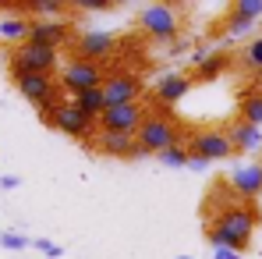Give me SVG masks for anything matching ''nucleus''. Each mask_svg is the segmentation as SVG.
I'll list each match as a JSON object with an SVG mask.
<instances>
[{"label": "nucleus", "mask_w": 262, "mask_h": 259, "mask_svg": "<svg viewBox=\"0 0 262 259\" xmlns=\"http://www.w3.org/2000/svg\"><path fill=\"white\" fill-rule=\"evenodd\" d=\"M255 220H259V213H255V206L252 203H234L230 210H223V213H216L209 224H220L223 231H230L237 242H245V245H252V231H255Z\"/></svg>", "instance_id": "nucleus-9"}, {"label": "nucleus", "mask_w": 262, "mask_h": 259, "mask_svg": "<svg viewBox=\"0 0 262 259\" xmlns=\"http://www.w3.org/2000/svg\"><path fill=\"white\" fill-rule=\"evenodd\" d=\"M32 245V238H25V234H18V231H4L0 234V249H7V252H21V249H29Z\"/></svg>", "instance_id": "nucleus-27"}, {"label": "nucleus", "mask_w": 262, "mask_h": 259, "mask_svg": "<svg viewBox=\"0 0 262 259\" xmlns=\"http://www.w3.org/2000/svg\"><path fill=\"white\" fill-rule=\"evenodd\" d=\"M230 11L241 14V18H248V22H259L262 18V0H234Z\"/></svg>", "instance_id": "nucleus-26"}, {"label": "nucleus", "mask_w": 262, "mask_h": 259, "mask_svg": "<svg viewBox=\"0 0 262 259\" xmlns=\"http://www.w3.org/2000/svg\"><path fill=\"white\" fill-rule=\"evenodd\" d=\"M114 32H82V36H75V57H82V61H103L110 50H114Z\"/></svg>", "instance_id": "nucleus-15"}, {"label": "nucleus", "mask_w": 262, "mask_h": 259, "mask_svg": "<svg viewBox=\"0 0 262 259\" xmlns=\"http://www.w3.org/2000/svg\"><path fill=\"white\" fill-rule=\"evenodd\" d=\"M103 96H106V110L110 107H128L142 99V78L131 75V71H114L106 82H103Z\"/></svg>", "instance_id": "nucleus-11"}, {"label": "nucleus", "mask_w": 262, "mask_h": 259, "mask_svg": "<svg viewBox=\"0 0 262 259\" xmlns=\"http://www.w3.org/2000/svg\"><path fill=\"white\" fill-rule=\"evenodd\" d=\"M71 22L68 18H43L36 22L32 18V32H29V43H39V46H50V50H60V46L71 39Z\"/></svg>", "instance_id": "nucleus-13"}, {"label": "nucleus", "mask_w": 262, "mask_h": 259, "mask_svg": "<svg viewBox=\"0 0 262 259\" xmlns=\"http://www.w3.org/2000/svg\"><path fill=\"white\" fill-rule=\"evenodd\" d=\"M71 103L78 107V110H85L89 117H103L106 114V96H103V89H89V92H78V96H71Z\"/></svg>", "instance_id": "nucleus-19"}, {"label": "nucleus", "mask_w": 262, "mask_h": 259, "mask_svg": "<svg viewBox=\"0 0 262 259\" xmlns=\"http://www.w3.org/2000/svg\"><path fill=\"white\" fill-rule=\"evenodd\" d=\"M206 238H209L213 249H234V252H245V249H248L245 242H237V238H234L230 231H223L220 224H209V227H206Z\"/></svg>", "instance_id": "nucleus-23"}, {"label": "nucleus", "mask_w": 262, "mask_h": 259, "mask_svg": "<svg viewBox=\"0 0 262 259\" xmlns=\"http://www.w3.org/2000/svg\"><path fill=\"white\" fill-rule=\"evenodd\" d=\"M163 167H188V160H191V153H188V146H174V149H167V153H160L156 156Z\"/></svg>", "instance_id": "nucleus-25"}, {"label": "nucleus", "mask_w": 262, "mask_h": 259, "mask_svg": "<svg viewBox=\"0 0 262 259\" xmlns=\"http://www.w3.org/2000/svg\"><path fill=\"white\" fill-rule=\"evenodd\" d=\"M71 7H78V11H110L114 0H75Z\"/></svg>", "instance_id": "nucleus-29"}, {"label": "nucleus", "mask_w": 262, "mask_h": 259, "mask_svg": "<svg viewBox=\"0 0 262 259\" xmlns=\"http://www.w3.org/2000/svg\"><path fill=\"white\" fill-rule=\"evenodd\" d=\"M7 64H11V78H18V75H57V68H64L60 50H50L39 43H21L18 50H11Z\"/></svg>", "instance_id": "nucleus-1"}, {"label": "nucleus", "mask_w": 262, "mask_h": 259, "mask_svg": "<svg viewBox=\"0 0 262 259\" xmlns=\"http://www.w3.org/2000/svg\"><path fill=\"white\" fill-rule=\"evenodd\" d=\"M64 0H29L25 4V11H29V18H36V22H43V18H64Z\"/></svg>", "instance_id": "nucleus-21"}, {"label": "nucleus", "mask_w": 262, "mask_h": 259, "mask_svg": "<svg viewBox=\"0 0 262 259\" xmlns=\"http://www.w3.org/2000/svg\"><path fill=\"white\" fill-rule=\"evenodd\" d=\"M46 125H50V128H57L60 135L82 138V142H92V138L99 135V121H96V117H89L85 110H78L71 99H68V103H60V107L46 117Z\"/></svg>", "instance_id": "nucleus-6"}, {"label": "nucleus", "mask_w": 262, "mask_h": 259, "mask_svg": "<svg viewBox=\"0 0 262 259\" xmlns=\"http://www.w3.org/2000/svg\"><path fill=\"white\" fill-rule=\"evenodd\" d=\"M177 259H195V256H177Z\"/></svg>", "instance_id": "nucleus-35"}, {"label": "nucleus", "mask_w": 262, "mask_h": 259, "mask_svg": "<svg viewBox=\"0 0 262 259\" xmlns=\"http://www.w3.org/2000/svg\"><path fill=\"white\" fill-rule=\"evenodd\" d=\"M255 25H259V22H248V18L234 14V11H227V18H223V32H227V39H245V36L255 32Z\"/></svg>", "instance_id": "nucleus-22"}, {"label": "nucleus", "mask_w": 262, "mask_h": 259, "mask_svg": "<svg viewBox=\"0 0 262 259\" xmlns=\"http://www.w3.org/2000/svg\"><path fill=\"white\" fill-rule=\"evenodd\" d=\"M14 89H18L29 103L39 107L43 121L64 103V99H60V82H57V75H18V78H14Z\"/></svg>", "instance_id": "nucleus-3"}, {"label": "nucleus", "mask_w": 262, "mask_h": 259, "mask_svg": "<svg viewBox=\"0 0 262 259\" xmlns=\"http://www.w3.org/2000/svg\"><path fill=\"white\" fill-rule=\"evenodd\" d=\"M241 64H245L248 71H255V75L262 71V32L245 43V50H241Z\"/></svg>", "instance_id": "nucleus-24"}, {"label": "nucleus", "mask_w": 262, "mask_h": 259, "mask_svg": "<svg viewBox=\"0 0 262 259\" xmlns=\"http://www.w3.org/2000/svg\"><path fill=\"white\" fill-rule=\"evenodd\" d=\"M188 50H191V39H188V36H181V39H174V43L167 46V53H170V57H184Z\"/></svg>", "instance_id": "nucleus-30"}, {"label": "nucleus", "mask_w": 262, "mask_h": 259, "mask_svg": "<svg viewBox=\"0 0 262 259\" xmlns=\"http://www.w3.org/2000/svg\"><path fill=\"white\" fill-rule=\"evenodd\" d=\"M135 138H138V146H142V156H149V153L160 156V153H167V149L177 146L181 131H177L174 117H167V114H149Z\"/></svg>", "instance_id": "nucleus-5"}, {"label": "nucleus", "mask_w": 262, "mask_h": 259, "mask_svg": "<svg viewBox=\"0 0 262 259\" xmlns=\"http://www.w3.org/2000/svg\"><path fill=\"white\" fill-rule=\"evenodd\" d=\"M213 259H241V252H234V249H213Z\"/></svg>", "instance_id": "nucleus-33"}, {"label": "nucleus", "mask_w": 262, "mask_h": 259, "mask_svg": "<svg viewBox=\"0 0 262 259\" xmlns=\"http://www.w3.org/2000/svg\"><path fill=\"white\" fill-rule=\"evenodd\" d=\"M110 75L103 71V64L99 61H82V57H71L64 68H60V75H57V82L64 92H71V96H78V92H89V89H103Z\"/></svg>", "instance_id": "nucleus-4"}, {"label": "nucleus", "mask_w": 262, "mask_h": 259, "mask_svg": "<svg viewBox=\"0 0 262 259\" xmlns=\"http://www.w3.org/2000/svg\"><path fill=\"white\" fill-rule=\"evenodd\" d=\"M188 153H191V156H206V160L213 164V160H227V156L234 153V142H230L227 128H202V131L191 135Z\"/></svg>", "instance_id": "nucleus-10"}, {"label": "nucleus", "mask_w": 262, "mask_h": 259, "mask_svg": "<svg viewBox=\"0 0 262 259\" xmlns=\"http://www.w3.org/2000/svg\"><path fill=\"white\" fill-rule=\"evenodd\" d=\"M227 135H230V142H234V153H245V156H252V153H259L262 149V128H255V125H245L241 117L227 128Z\"/></svg>", "instance_id": "nucleus-17"}, {"label": "nucleus", "mask_w": 262, "mask_h": 259, "mask_svg": "<svg viewBox=\"0 0 262 259\" xmlns=\"http://www.w3.org/2000/svg\"><path fill=\"white\" fill-rule=\"evenodd\" d=\"M227 188H230L241 203H255L262 195V160L241 164L234 174H227Z\"/></svg>", "instance_id": "nucleus-12"}, {"label": "nucleus", "mask_w": 262, "mask_h": 259, "mask_svg": "<svg viewBox=\"0 0 262 259\" xmlns=\"http://www.w3.org/2000/svg\"><path fill=\"white\" fill-rule=\"evenodd\" d=\"M227 68H230V57H227V53H209V57L195 68L191 78H195V82H213V78H220Z\"/></svg>", "instance_id": "nucleus-20"}, {"label": "nucleus", "mask_w": 262, "mask_h": 259, "mask_svg": "<svg viewBox=\"0 0 262 259\" xmlns=\"http://www.w3.org/2000/svg\"><path fill=\"white\" fill-rule=\"evenodd\" d=\"M18 185H21V177H14V174H4V177H0V188H4V192H11V188H18Z\"/></svg>", "instance_id": "nucleus-31"}, {"label": "nucleus", "mask_w": 262, "mask_h": 259, "mask_svg": "<svg viewBox=\"0 0 262 259\" xmlns=\"http://www.w3.org/2000/svg\"><path fill=\"white\" fill-rule=\"evenodd\" d=\"M237 114H241V121H245V125L262 128V92H259V89H245V92H241Z\"/></svg>", "instance_id": "nucleus-18"}, {"label": "nucleus", "mask_w": 262, "mask_h": 259, "mask_svg": "<svg viewBox=\"0 0 262 259\" xmlns=\"http://www.w3.org/2000/svg\"><path fill=\"white\" fill-rule=\"evenodd\" d=\"M32 245H36V249H39L43 256H50V259H60V256H64V249H60V245H53L50 238H36Z\"/></svg>", "instance_id": "nucleus-28"}, {"label": "nucleus", "mask_w": 262, "mask_h": 259, "mask_svg": "<svg viewBox=\"0 0 262 259\" xmlns=\"http://www.w3.org/2000/svg\"><path fill=\"white\" fill-rule=\"evenodd\" d=\"M149 110L145 103H128V107H110L103 117H99V131H114V135H138V128L145 125Z\"/></svg>", "instance_id": "nucleus-8"}, {"label": "nucleus", "mask_w": 262, "mask_h": 259, "mask_svg": "<svg viewBox=\"0 0 262 259\" xmlns=\"http://www.w3.org/2000/svg\"><path fill=\"white\" fill-rule=\"evenodd\" d=\"M255 89H262V71H259V75H255Z\"/></svg>", "instance_id": "nucleus-34"}, {"label": "nucleus", "mask_w": 262, "mask_h": 259, "mask_svg": "<svg viewBox=\"0 0 262 259\" xmlns=\"http://www.w3.org/2000/svg\"><path fill=\"white\" fill-rule=\"evenodd\" d=\"M29 32H32V18L25 4H0V46L18 50L21 43H29Z\"/></svg>", "instance_id": "nucleus-7"}, {"label": "nucleus", "mask_w": 262, "mask_h": 259, "mask_svg": "<svg viewBox=\"0 0 262 259\" xmlns=\"http://www.w3.org/2000/svg\"><path fill=\"white\" fill-rule=\"evenodd\" d=\"M138 29L149 39L170 46L174 36L181 39V14H177V7H170V4H149V7L138 11Z\"/></svg>", "instance_id": "nucleus-2"}, {"label": "nucleus", "mask_w": 262, "mask_h": 259, "mask_svg": "<svg viewBox=\"0 0 262 259\" xmlns=\"http://www.w3.org/2000/svg\"><path fill=\"white\" fill-rule=\"evenodd\" d=\"M92 149L103 153V156H121V160H131V156H142V146L135 135H114V131H99L92 138Z\"/></svg>", "instance_id": "nucleus-14"}, {"label": "nucleus", "mask_w": 262, "mask_h": 259, "mask_svg": "<svg viewBox=\"0 0 262 259\" xmlns=\"http://www.w3.org/2000/svg\"><path fill=\"white\" fill-rule=\"evenodd\" d=\"M195 86V78L191 75H181V71H170V75H163L160 82H156V99L163 103V107H170L177 99H184L188 92Z\"/></svg>", "instance_id": "nucleus-16"}, {"label": "nucleus", "mask_w": 262, "mask_h": 259, "mask_svg": "<svg viewBox=\"0 0 262 259\" xmlns=\"http://www.w3.org/2000/svg\"><path fill=\"white\" fill-rule=\"evenodd\" d=\"M188 167H191V171H209V160H206V156H191V160H188Z\"/></svg>", "instance_id": "nucleus-32"}]
</instances>
